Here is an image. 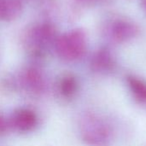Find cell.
Instances as JSON below:
<instances>
[{
	"label": "cell",
	"mask_w": 146,
	"mask_h": 146,
	"mask_svg": "<svg viewBox=\"0 0 146 146\" xmlns=\"http://www.w3.org/2000/svg\"><path fill=\"white\" fill-rule=\"evenodd\" d=\"M107 33L113 42L123 44L135 39L140 30L135 21L126 17H115L108 24Z\"/></svg>",
	"instance_id": "4"
},
{
	"label": "cell",
	"mask_w": 146,
	"mask_h": 146,
	"mask_svg": "<svg viewBox=\"0 0 146 146\" xmlns=\"http://www.w3.org/2000/svg\"><path fill=\"white\" fill-rule=\"evenodd\" d=\"M80 134L83 140L91 146H107L110 140L108 126L94 114H86L81 119Z\"/></svg>",
	"instance_id": "2"
},
{
	"label": "cell",
	"mask_w": 146,
	"mask_h": 146,
	"mask_svg": "<svg viewBox=\"0 0 146 146\" xmlns=\"http://www.w3.org/2000/svg\"><path fill=\"white\" fill-rule=\"evenodd\" d=\"M74 1L83 6H97V5L104 4L110 0H74Z\"/></svg>",
	"instance_id": "11"
},
{
	"label": "cell",
	"mask_w": 146,
	"mask_h": 146,
	"mask_svg": "<svg viewBox=\"0 0 146 146\" xmlns=\"http://www.w3.org/2000/svg\"><path fill=\"white\" fill-rule=\"evenodd\" d=\"M8 129V122L4 119V117L0 114V134L4 133Z\"/></svg>",
	"instance_id": "12"
},
{
	"label": "cell",
	"mask_w": 146,
	"mask_h": 146,
	"mask_svg": "<svg viewBox=\"0 0 146 146\" xmlns=\"http://www.w3.org/2000/svg\"><path fill=\"white\" fill-rule=\"evenodd\" d=\"M22 11L20 0H0V20L11 21L17 19Z\"/></svg>",
	"instance_id": "8"
},
{
	"label": "cell",
	"mask_w": 146,
	"mask_h": 146,
	"mask_svg": "<svg viewBox=\"0 0 146 146\" xmlns=\"http://www.w3.org/2000/svg\"><path fill=\"white\" fill-rule=\"evenodd\" d=\"M21 86L29 94L36 96L44 92L46 85L42 73L36 68H27L20 74Z\"/></svg>",
	"instance_id": "5"
},
{
	"label": "cell",
	"mask_w": 146,
	"mask_h": 146,
	"mask_svg": "<svg viewBox=\"0 0 146 146\" xmlns=\"http://www.w3.org/2000/svg\"><path fill=\"white\" fill-rule=\"evenodd\" d=\"M115 59L112 52L106 47L98 49L91 59V68L96 73L105 74L115 67Z\"/></svg>",
	"instance_id": "7"
},
{
	"label": "cell",
	"mask_w": 146,
	"mask_h": 146,
	"mask_svg": "<svg viewBox=\"0 0 146 146\" xmlns=\"http://www.w3.org/2000/svg\"><path fill=\"white\" fill-rule=\"evenodd\" d=\"M87 48V38L81 28L73 29L59 37L55 41V49L59 57L67 62L80 59Z\"/></svg>",
	"instance_id": "1"
},
{
	"label": "cell",
	"mask_w": 146,
	"mask_h": 146,
	"mask_svg": "<svg viewBox=\"0 0 146 146\" xmlns=\"http://www.w3.org/2000/svg\"><path fill=\"white\" fill-rule=\"evenodd\" d=\"M9 124L16 131L27 133L33 129L36 126L37 116L33 110L28 109H20L12 114Z\"/></svg>",
	"instance_id": "6"
},
{
	"label": "cell",
	"mask_w": 146,
	"mask_h": 146,
	"mask_svg": "<svg viewBox=\"0 0 146 146\" xmlns=\"http://www.w3.org/2000/svg\"><path fill=\"white\" fill-rule=\"evenodd\" d=\"M56 28L49 22L34 26L25 35V42L29 50L36 56H42L45 48L55 42Z\"/></svg>",
	"instance_id": "3"
},
{
	"label": "cell",
	"mask_w": 146,
	"mask_h": 146,
	"mask_svg": "<svg viewBox=\"0 0 146 146\" xmlns=\"http://www.w3.org/2000/svg\"><path fill=\"white\" fill-rule=\"evenodd\" d=\"M140 7L142 10L146 14V0H140Z\"/></svg>",
	"instance_id": "13"
},
{
	"label": "cell",
	"mask_w": 146,
	"mask_h": 146,
	"mask_svg": "<svg viewBox=\"0 0 146 146\" xmlns=\"http://www.w3.org/2000/svg\"><path fill=\"white\" fill-rule=\"evenodd\" d=\"M78 89L76 78L72 74L63 75L58 82V92L64 98H72Z\"/></svg>",
	"instance_id": "9"
},
{
	"label": "cell",
	"mask_w": 146,
	"mask_h": 146,
	"mask_svg": "<svg viewBox=\"0 0 146 146\" xmlns=\"http://www.w3.org/2000/svg\"><path fill=\"white\" fill-rule=\"evenodd\" d=\"M128 86L135 99L139 103H146V82L143 80L135 77L128 76L127 79Z\"/></svg>",
	"instance_id": "10"
}]
</instances>
